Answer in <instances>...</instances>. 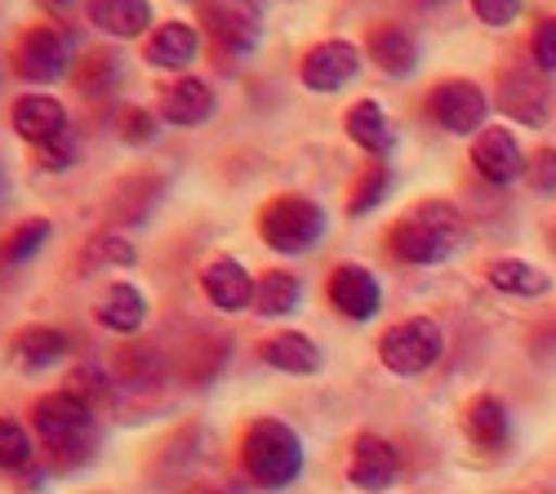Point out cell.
Returning <instances> with one entry per match:
<instances>
[{"instance_id": "44dd1931", "label": "cell", "mask_w": 556, "mask_h": 494, "mask_svg": "<svg viewBox=\"0 0 556 494\" xmlns=\"http://www.w3.org/2000/svg\"><path fill=\"white\" fill-rule=\"evenodd\" d=\"M258 362L271 366L276 375H294V379H312L320 366H326V356H320V343L299 334V330H276L258 343Z\"/></svg>"}, {"instance_id": "1f68e13d", "label": "cell", "mask_w": 556, "mask_h": 494, "mask_svg": "<svg viewBox=\"0 0 556 494\" xmlns=\"http://www.w3.org/2000/svg\"><path fill=\"white\" fill-rule=\"evenodd\" d=\"M161 125H165V121H161L156 107H125L121 121H116V134H121L125 148H148V143H156Z\"/></svg>"}, {"instance_id": "d4e9b609", "label": "cell", "mask_w": 556, "mask_h": 494, "mask_svg": "<svg viewBox=\"0 0 556 494\" xmlns=\"http://www.w3.org/2000/svg\"><path fill=\"white\" fill-rule=\"evenodd\" d=\"M161 197H165V178H161L156 169H148V174H129L125 183L112 192L108 210H112L116 223H143V218L156 210Z\"/></svg>"}, {"instance_id": "ac0fdd59", "label": "cell", "mask_w": 556, "mask_h": 494, "mask_svg": "<svg viewBox=\"0 0 556 494\" xmlns=\"http://www.w3.org/2000/svg\"><path fill=\"white\" fill-rule=\"evenodd\" d=\"M85 18L112 40H148L156 27L152 0H85Z\"/></svg>"}, {"instance_id": "8fae6325", "label": "cell", "mask_w": 556, "mask_h": 494, "mask_svg": "<svg viewBox=\"0 0 556 494\" xmlns=\"http://www.w3.org/2000/svg\"><path fill=\"white\" fill-rule=\"evenodd\" d=\"M10 129L27 148H40V143L59 139V134H67L72 121H67V107L59 94H50V89H23L10 103Z\"/></svg>"}, {"instance_id": "ee69618b", "label": "cell", "mask_w": 556, "mask_h": 494, "mask_svg": "<svg viewBox=\"0 0 556 494\" xmlns=\"http://www.w3.org/2000/svg\"><path fill=\"white\" fill-rule=\"evenodd\" d=\"M424 5H445V0H424Z\"/></svg>"}, {"instance_id": "d6a6232c", "label": "cell", "mask_w": 556, "mask_h": 494, "mask_svg": "<svg viewBox=\"0 0 556 494\" xmlns=\"http://www.w3.org/2000/svg\"><path fill=\"white\" fill-rule=\"evenodd\" d=\"M134 263H138V250L116 232H103L85 245V267H134Z\"/></svg>"}, {"instance_id": "7c38bea8", "label": "cell", "mask_w": 556, "mask_h": 494, "mask_svg": "<svg viewBox=\"0 0 556 494\" xmlns=\"http://www.w3.org/2000/svg\"><path fill=\"white\" fill-rule=\"evenodd\" d=\"M348 481L361 494H388L401 481V455H396V445L388 436H379V432H361L352 441Z\"/></svg>"}, {"instance_id": "d6986e66", "label": "cell", "mask_w": 556, "mask_h": 494, "mask_svg": "<svg viewBox=\"0 0 556 494\" xmlns=\"http://www.w3.org/2000/svg\"><path fill=\"white\" fill-rule=\"evenodd\" d=\"M148 317H152V299L134 281H112L103 290V299L94 303V321L116 339H134L138 330L148 326Z\"/></svg>"}, {"instance_id": "d590c367", "label": "cell", "mask_w": 556, "mask_h": 494, "mask_svg": "<svg viewBox=\"0 0 556 494\" xmlns=\"http://www.w3.org/2000/svg\"><path fill=\"white\" fill-rule=\"evenodd\" d=\"M80 401H89V406H103V401H112V375L103 370V366H94V362H89V366H80L76 375H72V383H67Z\"/></svg>"}, {"instance_id": "603a6c76", "label": "cell", "mask_w": 556, "mask_h": 494, "mask_svg": "<svg viewBox=\"0 0 556 494\" xmlns=\"http://www.w3.org/2000/svg\"><path fill=\"white\" fill-rule=\"evenodd\" d=\"M365 59L375 63L383 76H409L414 67H419V40H414L405 27L396 23H379V27H369L365 36Z\"/></svg>"}, {"instance_id": "e575fe53", "label": "cell", "mask_w": 556, "mask_h": 494, "mask_svg": "<svg viewBox=\"0 0 556 494\" xmlns=\"http://www.w3.org/2000/svg\"><path fill=\"white\" fill-rule=\"evenodd\" d=\"M31 161H36L40 169H50V174L72 169V165L80 161V139H76V129H67V134H59V139L31 148Z\"/></svg>"}, {"instance_id": "8992f818", "label": "cell", "mask_w": 556, "mask_h": 494, "mask_svg": "<svg viewBox=\"0 0 556 494\" xmlns=\"http://www.w3.org/2000/svg\"><path fill=\"white\" fill-rule=\"evenodd\" d=\"M263 27H267V0H205L201 5V31L227 63L250 59L263 45Z\"/></svg>"}, {"instance_id": "83f0119b", "label": "cell", "mask_w": 556, "mask_h": 494, "mask_svg": "<svg viewBox=\"0 0 556 494\" xmlns=\"http://www.w3.org/2000/svg\"><path fill=\"white\" fill-rule=\"evenodd\" d=\"M50 237H54V223L50 218H23L18 228L0 241V267H23V263H31L45 245H50Z\"/></svg>"}, {"instance_id": "4fadbf2b", "label": "cell", "mask_w": 556, "mask_h": 494, "mask_svg": "<svg viewBox=\"0 0 556 494\" xmlns=\"http://www.w3.org/2000/svg\"><path fill=\"white\" fill-rule=\"evenodd\" d=\"M156 112H161V121L174 125V129H201V125L214 121L218 94H214V85L201 80V76H174V80L161 89Z\"/></svg>"}, {"instance_id": "4316f807", "label": "cell", "mask_w": 556, "mask_h": 494, "mask_svg": "<svg viewBox=\"0 0 556 494\" xmlns=\"http://www.w3.org/2000/svg\"><path fill=\"white\" fill-rule=\"evenodd\" d=\"M490 286L503 290V294H513V299H543L552 290V277L543 273V267H530L521 258H498L490 263Z\"/></svg>"}, {"instance_id": "9a60e30c", "label": "cell", "mask_w": 556, "mask_h": 494, "mask_svg": "<svg viewBox=\"0 0 556 494\" xmlns=\"http://www.w3.org/2000/svg\"><path fill=\"white\" fill-rule=\"evenodd\" d=\"M254 290H258V277H250V267L231 254H218L201 267V294L210 299V307L227 312V317L254 307Z\"/></svg>"}, {"instance_id": "4dcf8cb0", "label": "cell", "mask_w": 556, "mask_h": 494, "mask_svg": "<svg viewBox=\"0 0 556 494\" xmlns=\"http://www.w3.org/2000/svg\"><path fill=\"white\" fill-rule=\"evenodd\" d=\"M31 464H36V455H31V432H27L18 419L0 415V472L18 477V472H27Z\"/></svg>"}, {"instance_id": "30bf717a", "label": "cell", "mask_w": 556, "mask_h": 494, "mask_svg": "<svg viewBox=\"0 0 556 494\" xmlns=\"http://www.w3.org/2000/svg\"><path fill=\"white\" fill-rule=\"evenodd\" d=\"M428 112L445 134H481L490 103H485V89L477 80L454 76V80H441L428 94Z\"/></svg>"}, {"instance_id": "f35d334b", "label": "cell", "mask_w": 556, "mask_h": 494, "mask_svg": "<svg viewBox=\"0 0 556 494\" xmlns=\"http://www.w3.org/2000/svg\"><path fill=\"white\" fill-rule=\"evenodd\" d=\"M534 67L539 72H556V18H543L539 31H534Z\"/></svg>"}, {"instance_id": "b9f144b4", "label": "cell", "mask_w": 556, "mask_h": 494, "mask_svg": "<svg viewBox=\"0 0 556 494\" xmlns=\"http://www.w3.org/2000/svg\"><path fill=\"white\" fill-rule=\"evenodd\" d=\"M188 494H227V490H223V485H192Z\"/></svg>"}, {"instance_id": "6da1fadb", "label": "cell", "mask_w": 556, "mask_h": 494, "mask_svg": "<svg viewBox=\"0 0 556 494\" xmlns=\"http://www.w3.org/2000/svg\"><path fill=\"white\" fill-rule=\"evenodd\" d=\"M31 436L40 441V451L50 455L54 468H85L99 455V410L72 388L45 392L31 406Z\"/></svg>"}, {"instance_id": "ab89813d", "label": "cell", "mask_w": 556, "mask_h": 494, "mask_svg": "<svg viewBox=\"0 0 556 494\" xmlns=\"http://www.w3.org/2000/svg\"><path fill=\"white\" fill-rule=\"evenodd\" d=\"M192 352H197V362H205V352H210V339H201V343H197ZM223 356H227V352H214L210 370H205V366H201V370H192V362H182V375H188V383H197V388H201V383H210V379L218 375V362H223Z\"/></svg>"}, {"instance_id": "ba28073f", "label": "cell", "mask_w": 556, "mask_h": 494, "mask_svg": "<svg viewBox=\"0 0 556 494\" xmlns=\"http://www.w3.org/2000/svg\"><path fill=\"white\" fill-rule=\"evenodd\" d=\"M361 59L365 50L352 40H316L299 59V80L312 94H339V89H348L361 76Z\"/></svg>"}, {"instance_id": "5bb4252c", "label": "cell", "mask_w": 556, "mask_h": 494, "mask_svg": "<svg viewBox=\"0 0 556 494\" xmlns=\"http://www.w3.org/2000/svg\"><path fill=\"white\" fill-rule=\"evenodd\" d=\"M201 59V27L188 18L156 23L152 36L143 40V63L169 76H188V67Z\"/></svg>"}, {"instance_id": "60d3db41", "label": "cell", "mask_w": 556, "mask_h": 494, "mask_svg": "<svg viewBox=\"0 0 556 494\" xmlns=\"http://www.w3.org/2000/svg\"><path fill=\"white\" fill-rule=\"evenodd\" d=\"M36 5L45 10V14H54V18H72L85 0H36Z\"/></svg>"}, {"instance_id": "8d00e7d4", "label": "cell", "mask_w": 556, "mask_h": 494, "mask_svg": "<svg viewBox=\"0 0 556 494\" xmlns=\"http://www.w3.org/2000/svg\"><path fill=\"white\" fill-rule=\"evenodd\" d=\"M526 183L534 188V192H556V148H539V152H530V161H526Z\"/></svg>"}, {"instance_id": "7bdbcfd3", "label": "cell", "mask_w": 556, "mask_h": 494, "mask_svg": "<svg viewBox=\"0 0 556 494\" xmlns=\"http://www.w3.org/2000/svg\"><path fill=\"white\" fill-rule=\"evenodd\" d=\"M182 5H205V0H182Z\"/></svg>"}, {"instance_id": "277c9868", "label": "cell", "mask_w": 556, "mask_h": 494, "mask_svg": "<svg viewBox=\"0 0 556 494\" xmlns=\"http://www.w3.org/2000/svg\"><path fill=\"white\" fill-rule=\"evenodd\" d=\"M10 67L27 89H50L76 72V40L59 23H31L10 45Z\"/></svg>"}, {"instance_id": "5b68a950", "label": "cell", "mask_w": 556, "mask_h": 494, "mask_svg": "<svg viewBox=\"0 0 556 494\" xmlns=\"http://www.w3.org/2000/svg\"><path fill=\"white\" fill-rule=\"evenodd\" d=\"M326 228H330V218L320 210V201H312L303 192H281L258 210V241L271 254H286V258L307 254L326 237Z\"/></svg>"}, {"instance_id": "2e32d148", "label": "cell", "mask_w": 556, "mask_h": 494, "mask_svg": "<svg viewBox=\"0 0 556 494\" xmlns=\"http://www.w3.org/2000/svg\"><path fill=\"white\" fill-rule=\"evenodd\" d=\"M547 103H552V94H547V80H543L539 67H507L498 76V107L513 121L539 129L547 121V112H552Z\"/></svg>"}, {"instance_id": "e0dca14e", "label": "cell", "mask_w": 556, "mask_h": 494, "mask_svg": "<svg viewBox=\"0 0 556 494\" xmlns=\"http://www.w3.org/2000/svg\"><path fill=\"white\" fill-rule=\"evenodd\" d=\"M72 352V339L59 326H23L10 339V366L18 375H45V370H59Z\"/></svg>"}, {"instance_id": "ffe728a7", "label": "cell", "mask_w": 556, "mask_h": 494, "mask_svg": "<svg viewBox=\"0 0 556 494\" xmlns=\"http://www.w3.org/2000/svg\"><path fill=\"white\" fill-rule=\"evenodd\" d=\"M472 165L481 178H490V183H513V178H526V156H521V143L513 129H481L477 143H472Z\"/></svg>"}, {"instance_id": "cb8c5ba5", "label": "cell", "mask_w": 556, "mask_h": 494, "mask_svg": "<svg viewBox=\"0 0 556 494\" xmlns=\"http://www.w3.org/2000/svg\"><path fill=\"white\" fill-rule=\"evenodd\" d=\"M463 428H468V441L485 455H498L507 436H513V419H507V406L498 396H477L468 415H463Z\"/></svg>"}, {"instance_id": "f546056e", "label": "cell", "mask_w": 556, "mask_h": 494, "mask_svg": "<svg viewBox=\"0 0 556 494\" xmlns=\"http://www.w3.org/2000/svg\"><path fill=\"white\" fill-rule=\"evenodd\" d=\"M388 192H392V169H388V165H369V169H361L356 188L348 192V214H352V218L375 214V210L388 201Z\"/></svg>"}, {"instance_id": "52a82bcc", "label": "cell", "mask_w": 556, "mask_h": 494, "mask_svg": "<svg viewBox=\"0 0 556 494\" xmlns=\"http://www.w3.org/2000/svg\"><path fill=\"white\" fill-rule=\"evenodd\" d=\"M445 356V334L437 321L428 317H409V321H396L379 334V362L401 375V379H414V375H428L437 362Z\"/></svg>"}, {"instance_id": "7402d4cb", "label": "cell", "mask_w": 556, "mask_h": 494, "mask_svg": "<svg viewBox=\"0 0 556 494\" xmlns=\"http://www.w3.org/2000/svg\"><path fill=\"white\" fill-rule=\"evenodd\" d=\"M343 134L365 156H388L396 148V121L383 112L379 99H361L343 112Z\"/></svg>"}, {"instance_id": "3957f363", "label": "cell", "mask_w": 556, "mask_h": 494, "mask_svg": "<svg viewBox=\"0 0 556 494\" xmlns=\"http://www.w3.org/2000/svg\"><path fill=\"white\" fill-rule=\"evenodd\" d=\"M458 245H463V218L450 201H437V197L409 205L388 228V250L414 267L445 263Z\"/></svg>"}, {"instance_id": "836d02e7", "label": "cell", "mask_w": 556, "mask_h": 494, "mask_svg": "<svg viewBox=\"0 0 556 494\" xmlns=\"http://www.w3.org/2000/svg\"><path fill=\"white\" fill-rule=\"evenodd\" d=\"M72 76H76V85L85 89V94H99V80L112 89V85L121 80V54L94 50V54H85V67H76Z\"/></svg>"}, {"instance_id": "f1b7e54d", "label": "cell", "mask_w": 556, "mask_h": 494, "mask_svg": "<svg viewBox=\"0 0 556 494\" xmlns=\"http://www.w3.org/2000/svg\"><path fill=\"white\" fill-rule=\"evenodd\" d=\"M116 379L125 388H152L156 379H165V356L148 343H125L116 352Z\"/></svg>"}, {"instance_id": "7a4b0ae2", "label": "cell", "mask_w": 556, "mask_h": 494, "mask_svg": "<svg viewBox=\"0 0 556 494\" xmlns=\"http://www.w3.org/2000/svg\"><path fill=\"white\" fill-rule=\"evenodd\" d=\"M237 464H241V472H245V481L254 490L281 494L303 477L307 451H303V436L286 419L263 415V419L245 423L241 445H237Z\"/></svg>"}, {"instance_id": "484cf974", "label": "cell", "mask_w": 556, "mask_h": 494, "mask_svg": "<svg viewBox=\"0 0 556 494\" xmlns=\"http://www.w3.org/2000/svg\"><path fill=\"white\" fill-rule=\"evenodd\" d=\"M303 303V281L294 273H281V267H271V273L258 277V290H254V312L263 321H286L294 317Z\"/></svg>"}, {"instance_id": "9c48e42d", "label": "cell", "mask_w": 556, "mask_h": 494, "mask_svg": "<svg viewBox=\"0 0 556 494\" xmlns=\"http://www.w3.org/2000/svg\"><path fill=\"white\" fill-rule=\"evenodd\" d=\"M326 299H330V307L339 312V317H348L356 326L375 321L379 312H383V286L361 263H339L334 267L330 281H326Z\"/></svg>"}, {"instance_id": "74e56055", "label": "cell", "mask_w": 556, "mask_h": 494, "mask_svg": "<svg viewBox=\"0 0 556 494\" xmlns=\"http://www.w3.org/2000/svg\"><path fill=\"white\" fill-rule=\"evenodd\" d=\"M526 10V0H472V14L485 23V27H513Z\"/></svg>"}]
</instances>
